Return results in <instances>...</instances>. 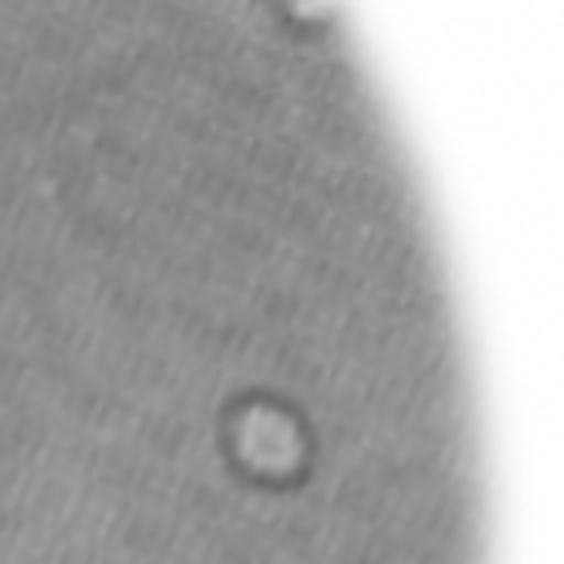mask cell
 Wrapping results in <instances>:
<instances>
[{"instance_id":"6da1fadb","label":"cell","mask_w":564,"mask_h":564,"mask_svg":"<svg viewBox=\"0 0 564 564\" xmlns=\"http://www.w3.org/2000/svg\"><path fill=\"white\" fill-rule=\"evenodd\" d=\"M238 449L260 471H291L295 458H300V449H304V441H300V432H295V423L286 414H278V410H251L242 419V427H238Z\"/></svg>"}]
</instances>
